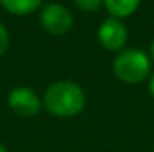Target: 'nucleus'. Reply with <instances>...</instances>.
Masks as SVG:
<instances>
[{"mask_svg":"<svg viewBox=\"0 0 154 152\" xmlns=\"http://www.w3.org/2000/svg\"><path fill=\"white\" fill-rule=\"evenodd\" d=\"M39 21H41L43 28L48 33L59 36V34H66L72 28L74 18H72V13L66 7L59 5V3H49L41 10Z\"/></svg>","mask_w":154,"mask_h":152,"instance_id":"3","label":"nucleus"},{"mask_svg":"<svg viewBox=\"0 0 154 152\" xmlns=\"http://www.w3.org/2000/svg\"><path fill=\"white\" fill-rule=\"evenodd\" d=\"M43 0H0L2 7L13 15H28L35 12Z\"/></svg>","mask_w":154,"mask_h":152,"instance_id":"7","label":"nucleus"},{"mask_svg":"<svg viewBox=\"0 0 154 152\" xmlns=\"http://www.w3.org/2000/svg\"><path fill=\"white\" fill-rule=\"evenodd\" d=\"M149 92H151V95L154 97V75L151 77V82H149Z\"/></svg>","mask_w":154,"mask_h":152,"instance_id":"10","label":"nucleus"},{"mask_svg":"<svg viewBox=\"0 0 154 152\" xmlns=\"http://www.w3.org/2000/svg\"><path fill=\"white\" fill-rule=\"evenodd\" d=\"M151 57H152V62H154V41H152V44H151Z\"/></svg>","mask_w":154,"mask_h":152,"instance_id":"11","label":"nucleus"},{"mask_svg":"<svg viewBox=\"0 0 154 152\" xmlns=\"http://www.w3.org/2000/svg\"><path fill=\"white\" fill-rule=\"evenodd\" d=\"M8 41H10L8 31H7V28L0 23V56L7 51V48H8Z\"/></svg>","mask_w":154,"mask_h":152,"instance_id":"9","label":"nucleus"},{"mask_svg":"<svg viewBox=\"0 0 154 152\" xmlns=\"http://www.w3.org/2000/svg\"><path fill=\"white\" fill-rule=\"evenodd\" d=\"M141 0H103L105 8L113 18H125L136 12Z\"/></svg>","mask_w":154,"mask_h":152,"instance_id":"6","label":"nucleus"},{"mask_svg":"<svg viewBox=\"0 0 154 152\" xmlns=\"http://www.w3.org/2000/svg\"><path fill=\"white\" fill-rule=\"evenodd\" d=\"M85 95L75 82H54L45 93V106L54 116H75L84 110Z\"/></svg>","mask_w":154,"mask_h":152,"instance_id":"1","label":"nucleus"},{"mask_svg":"<svg viewBox=\"0 0 154 152\" xmlns=\"http://www.w3.org/2000/svg\"><path fill=\"white\" fill-rule=\"evenodd\" d=\"M98 41L108 51H118L126 44L128 31L125 25L116 18H108L98 28Z\"/></svg>","mask_w":154,"mask_h":152,"instance_id":"5","label":"nucleus"},{"mask_svg":"<svg viewBox=\"0 0 154 152\" xmlns=\"http://www.w3.org/2000/svg\"><path fill=\"white\" fill-rule=\"evenodd\" d=\"M151 61L138 49H126L113 61V72L125 84H139L148 77Z\"/></svg>","mask_w":154,"mask_h":152,"instance_id":"2","label":"nucleus"},{"mask_svg":"<svg viewBox=\"0 0 154 152\" xmlns=\"http://www.w3.org/2000/svg\"><path fill=\"white\" fill-rule=\"evenodd\" d=\"M0 152H7V151H5V147H3L2 144H0Z\"/></svg>","mask_w":154,"mask_h":152,"instance_id":"12","label":"nucleus"},{"mask_svg":"<svg viewBox=\"0 0 154 152\" xmlns=\"http://www.w3.org/2000/svg\"><path fill=\"white\" fill-rule=\"evenodd\" d=\"M74 3L84 12H95L100 8L103 0H74Z\"/></svg>","mask_w":154,"mask_h":152,"instance_id":"8","label":"nucleus"},{"mask_svg":"<svg viewBox=\"0 0 154 152\" xmlns=\"http://www.w3.org/2000/svg\"><path fill=\"white\" fill-rule=\"evenodd\" d=\"M8 106L13 113L20 116H35L38 115L41 103L39 98L31 88L26 87H17L8 93Z\"/></svg>","mask_w":154,"mask_h":152,"instance_id":"4","label":"nucleus"}]
</instances>
